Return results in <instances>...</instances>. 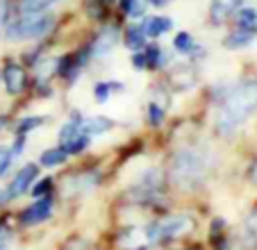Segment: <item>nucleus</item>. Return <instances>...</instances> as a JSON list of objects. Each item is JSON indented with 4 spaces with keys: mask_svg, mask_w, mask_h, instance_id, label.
<instances>
[{
    "mask_svg": "<svg viewBox=\"0 0 257 250\" xmlns=\"http://www.w3.org/2000/svg\"><path fill=\"white\" fill-rule=\"evenodd\" d=\"M114 89H121V84H116V82H100V84H96V100L105 102Z\"/></svg>",
    "mask_w": 257,
    "mask_h": 250,
    "instance_id": "19",
    "label": "nucleus"
},
{
    "mask_svg": "<svg viewBox=\"0 0 257 250\" xmlns=\"http://www.w3.org/2000/svg\"><path fill=\"white\" fill-rule=\"evenodd\" d=\"M12 162V153L7 148H0V175L7 171V166H10Z\"/></svg>",
    "mask_w": 257,
    "mask_h": 250,
    "instance_id": "25",
    "label": "nucleus"
},
{
    "mask_svg": "<svg viewBox=\"0 0 257 250\" xmlns=\"http://www.w3.org/2000/svg\"><path fill=\"white\" fill-rule=\"evenodd\" d=\"M250 178H252V182L257 184V162L252 164V171H250Z\"/></svg>",
    "mask_w": 257,
    "mask_h": 250,
    "instance_id": "32",
    "label": "nucleus"
},
{
    "mask_svg": "<svg viewBox=\"0 0 257 250\" xmlns=\"http://www.w3.org/2000/svg\"><path fill=\"white\" fill-rule=\"evenodd\" d=\"M3 125H5V120H3V118H0V130H3Z\"/></svg>",
    "mask_w": 257,
    "mask_h": 250,
    "instance_id": "33",
    "label": "nucleus"
},
{
    "mask_svg": "<svg viewBox=\"0 0 257 250\" xmlns=\"http://www.w3.org/2000/svg\"><path fill=\"white\" fill-rule=\"evenodd\" d=\"M37 173H39V169L34 166V164H28V166H23V169L16 173V178L12 180L10 184V196H21V193L28 191V187L34 182V178H37Z\"/></svg>",
    "mask_w": 257,
    "mask_h": 250,
    "instance_id": "10",
    "label": "nucleus"
},
{
    "mask_svg": "<svg viewBox=\"0 0 257 250\" xmlns=\"http://www.w3.org/2000/svg\"><path fill=\"white\" fill-rule=\"evenodd\" d=\"M55 19L50 14H41V12H28L21 16L19 21L7 28V37L12 41H28V39H41L48 32H53Z\"/></svg>",
    "mask_w": 257,
    "mask_h": 250,
    "instance_id": "3",
    "label": "nucleus"
},
{
    "mask_svg": "<svg viewBox=\"0 0 257 250\" xmlns=\"http://www.w3.org/2000/svg\"><path fill=\"white\" fill-rule=\"evenodd\" d=\"M173 28V21L171 19H162V16H155V19H146L141 30L146 32V37H160V34L169 32Z\"/></svg>",
    "mask_w": 257,
    "mask_h": 250,
    "instance_id": "13",
    "label": "nucleus"
},
{
    "mask_svg": "<svg viewBox=\"0 0 257 250\" xmlns=\"http://www.w3.org/2000/svg\"><path fill=\"white\" fill-rule=\"evenodd\" d=\"M212 166V159L205 150L198 148H182L175 153L171 162V180L180 189H194L203 184L207 178V171Z\"/></svg>",
    "mask_w": 257,
    "mask_h": 250,
    "instance_id": "2",
    "label": "nucleus"
},
{
    "mask_svg": "<svg viewBox=\"0 0 257 250\" xmlns=\"http://www.w3.org/2000/svg\"><path fill=\"white\" fill-rule=\"evenodd\" d=\"M123 10L130 16H141L144 14V0H123Z\"/></svg>",
    "mask_w": 257,
    "mask_h": 250,
    "instance_id": "22",
    "label": "nucleus"
},
{
    "mask_svg": "<svg viewBox=\"0 0 257 250\" xmlns=\"http://www.w3.org/2000/svg\"><path fill=\"white\" fill-rule=\"evenodd\" d=\"M98 180H100V175L93 173V171L75 173V175H71V178L64 180V191H66L68 196H73V193H75V196H78V193H87L96 187Z\"/></svg>",
    "mask_w": 257,
    "mask_h": 250,
    "instance_id": "7",
    "label": "nucleus"
},
{
    "mask_svg": "<svg viewBox=\"0 0 257 250\" xmlns=\"http://www.w3.org/2000/svg\"><path fill=\"white\" fill-rule=\"evenodd\" d=\"M162 53H160V48H155V46H151V48L146 50V55H144V66H157V64H162Z\"/></svg>",
    "mask_w": 257,
    "mask_h": 250,
    "instance_id": "23",
    "label": "nucleus"
},
{
    "mask_svg": "<svg viewBox=\"0 0 257 250\" xmlns=\"http://www.w3.org/2000/svg\"><path fill=\"white\" fill-rule=\"evenodd\" d=\"M64 159H66V153H64L62 148H50V150H46V153L41 155V166H48V169H53V166L62 164Z\"/></svg>",
    "mask_w": 257,
    "mask_h": 250,
    "instance_id": "16",
    "label": "nucleus"
},
{
    "mask_svg": "<svg viewBox=\"0 0 257 250\" xmlns=\"http://www.w3.org/2000/svg\"><path fill=\"white\" fill-rule=\"evenodd\" d=\"M3 198H5V196H3V193H0V200H3Z\"/></svg>",
    "mask_w": 257,
    "mask_h": 250,
    "instance_id": "34",
    "label": "nucleus"
},
{
    "mask_svg": "<svg viewBox=\"0 0 257 250\" xmlns=\"http://www.w3.org/2000/svg\"><path fill=\"white\" fill-rule=\"evenodd\" d=\"M241 0H212V7H209V16H212L214 23H223L232 12L239 10Z\"/></svg>",
    "mask_w": 257,
    "mask_h": 250,
    "instance_id": "12",
    "label": "nucleus"
},
{
    "mask_svg": "<svg viewBox=\"0 0 257 250\" xmlns=\"http://www.w3.org/2000/svg\"><path fill=\"white\" fill-rule=\"evenodd\" d=\"M23 144H25L23 137H21V139H16V144H14V155H21V153H23Z\"/></svg>",
    "mask_w": 257,
    "mask_h": 250,
    "instance_id": "30",
    "label": "nucleus"
},
{
    "mask_svg": "<svg viewBox=\"0 0 257 250\" xmlns=\"http://www.w3.org/2000/svg\"><path fill=\"white\" fill-rule=\"evenodd\" d=\"M48 187H50V180L46 178V180H41V182L32 189V193H34V196H37V198H39V196H44V193L48 191Z\"/></svg>",
    "mask_w": 257,
    "mask_h": 250,
    "instance_id": "27",
    "label": "nucleus"
},
{
    "mask_svg": "<svg viewBox=\"0 0 257 250\" xmlns=\"http://www.w3.org/2000/svg\"><path fill=\"white\" fill-rule=\"evenodd\" d=\"M175 48H178L180 53H191V50L196 48L194 37H191V34H187V32H180L178 37H175Z\"/></svg>",
    "mask_w": 257,
    "mask_h": 250,
    "instance_id": "20",
    "label": "nucleus"
},
{
    "mask_svg": "<svg viewBox=\"0 0 257 250\" xmlns=\"http://www.w3.org/2000/svg\"><path fill=\"white\" fill-rule=\"evenodd\" d=\"M144 39H146V32L141 30V25H135V28L127 30L125 44H127V48H141V46H144Z\"/></svg>",
    "mask_w": 257,
    "mask_h": 250,
    "instance_id": "18",
    "label": "nucleus"
},
{
    "mask_svg": "<svg viewBox=\"0 0 257 250\" xmlns=\"http://www.w3.org/2000/svg\"><path fill=\"white\" fill-rule=\"evenodd\" d=\"M66 250H91V248H89L87 243H71Z\"/></svg>",
    "mask_w": 257,
    "mask_h": 250,
    "instance_id": "31",
    "label": "nucleus"
},
{
    "mask_svg": "<svg viewBox=\"0 0 257 250\" xmlns=\"http://www.w3.org/2000/svg\"><path fill=\"white\" fill-rule=\"evenodd\" d=\"M3 80H5V89L12 93V96L21 93L23 91V87H25V73H23V68L16 66V64H10V66L5 68Z\"/></svg>",
    "mask_w": 257,
    "mask_h": 250,
    "instance_id": "11",
    "label": "nucleus"
},
{
    "mask_svg": "<svg viewBox=\"0 0 257 250\" xmlns=\"http://www.w3.org/2000/svg\"><path fill=\"white\" fill-rule=\"evenodd\" d=\"M87 144H89V137L84 135V130H82V118H80V116H73L62 128V132H59V148L66 155H73V153L84 150Z\"/></svg>",
    "mask_w": 257,
    "mask_h": 250,
    "instance_id": "4",
    "label": "nucleus"
},
{
    "mask_svg": "<svg viewBox=\"0 0 257 250\" xmlns=\"http://www.w3.org/2000/svg\"><path fill=\"white\" fill-rule=\"evenodd\" d=\"M82 130L87 137H98V135H105L107 130H112V120L102 118V116H93V118L82 120Z\"/></svg>",
    "mask_w": 257,
    "mask_h": 250,
    "instance_id": "14",
    "label": "nucleus"
},
{
    "mask_svg": "<svg viewBox=\"0 0 257 250\" xmlns=\"http://www.w3.org/2000/svg\"><path fill=\"white\" fill-rule=\"evenodd\" d=\"M252 44V32H234L225 39V46L228 48H243V46H250Z\"/></svg>",
    "mask_w": 257,
    "mask_h": 250,
    "instance_id": "17",
    "label": "nucleus"
},
{
    "mask_svg": "<svg viewBox=\"0 0 257 250\" xmlns=\"http://www.w3.org/2000/svg\"><path fill=\"white\" fill-rule=\"evenodd\" d=\"M194 227L191 218L187 216H171L166 221H162L160 225H155V236L157 241L160 239H175V236H182Z\"/></svg>",
    "mask_w": 257,
    "mask_h": 250,
    "instance_id": "6",
    "label": "nucleus"
},
{
    "mask_svg": "<svg viewBox=\"0 0 257 250\" xmlns=\"http://www.w3.org/2000/svg\"><path fill=\"white\" fill-rule=\"evenodd\" d=\"M50 212H53V200H50V198H39V200L32 202V205H30L28 209L21 214V221H23L25 225L44 223L46 218L50 216Z\"/></svg>",
    "mask_w": 257,
    "mask_h": 250,
    "instance_id": "8",
    "label": "nucleus"
},
{
    "mask_svg": "<svg viewBox=\"0 0 257 250\" xmlns=\"http://www.w3.org/2000/svg\"><path fill=\"white\" fill-rule=\"evenodd\" d=\"M155 241H157L155 225H151V227H132L130 232H125V234L118 239V243L125 250H144L151 243H155Z\"/></svg>",
    "mask_w": 257,
    "mask_h": 250,
    "instance_id": "5",
    "label": "nucleus"
},
{
    "mask_svg": "<svg viewBox=\"0 0 257 250\" xmlns=\"http://www.w3.org/2000/svg\"><path fill=\"white\" fill-rule=\"evenodd\" d=\"M257 111V82H243L225 98L223 107L218 111V132L230 137L232 132L239 130V125H243L252 114Z\"/></svg>",
    "mask_w": 257,
    "mask_h": 250,
    "instance_id": "1",
    "label": "nucleus"
},
{
    "mask_svg": "<svg viewBox=\"0 0 257 250\" xmlns=\"http://www.w3.org/2000/svg\"><path fill=\"white\" fill-rule=\"evenodd\" d=\"M7 248H10V232L0 225V250H7Z\"/></svg>",
    "mask_w": 257,
    "mask_h": 250,
    "instance_id": "28",
    "label": "nucleus"
},
{
    "mask_svg": "<svg viewBox=\"0 0 257 250\" xmlns=\"http://www.w3.org/2000/svg\"><path fill=\"white\" fill-rule=\"evenodd\" d=\"M44 120H46V118H41V116H32V118H25V120H21L19 130H21V132H30L32 128H39Z\"/></svg>",
    "mask_w": 257,
    "mask_h": 250,
    "instance_id": "24",
    "label": "nucleus"
},
{
    "mask_svg": "<svg viewBox=\"0 0 257 250\" xmlns=\"http://www.w3.org/2000/svg\"><path fill=\"white\" fill-rule=\"evenodd\" d=\"M57 0H23V10L25 12H44L46 7H50Z\"/></svg>",
    "mask_w": 257,
    "mask_h": 250,
    "instance_id": "21",
    "label": "nucleus"
},
{
    "mask_svg": "<svg viewBox=\"0 0 257 250\" xmlns=\"http://www.w3.org/2000/svg\"><path fill=\"white\" fill-rule=\"evenodd\" d=\"M246 225H248V232H250V234H255V236H257V212L252 214L250 218H248V223H246Z\"/></svg>",
    "mask_w": 257,
    "mask_h": 250,
    "instance_id": "29",
    "label": "nucleus"
},
{
    "mask_svg": "<svg viewBox=\"0 0 257 250\" xmlns=\"http://www.w3.org/2000/svg\"><path fill=\"white\" fill-rule=\"evenodd\" d=\"M237 23H239V28L246 30V32L257 30V10H252V7H243V10L237 14Z\"/></svg>",
    "mask_w": 257,
    "mask_h": 250,
    "instance_id": "15",
    "label": "nucleus"
},
{
    "mask_svg": "<svg viewBox=\"0 0 257 250\" xmlns=\"http://www.w3.org/2000/svg\"><path fill=\"white\" fill-rule=\"evenodd\" d=\"M118 44V30L116 28H105L93 41V57L105 59L107 55L114 50V46Z\"/></svg>",
    "mask_w": 257,
    "mask_h": 250,
    "instance_id": "9",
    "label": "nucleus"
},
{
    "mask_svg": "<svg viewBox=\"0 0 257 250\" xmlns=\"http://www.w3.org/2000/svg\"><path fill=\"white\" fill-rule=\"evenodd\" d=\"M148 111H151V120H153V123H160V120H162V116H164V111H162V107H160V105H155V102H153V105L148 107Z\"/></svg>",
    "mask_w": 257,
    "mask_h": 250,
    "instance_id": "26",
    "label": "nucleus"
}]
</instances>
